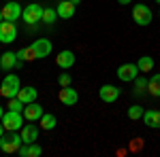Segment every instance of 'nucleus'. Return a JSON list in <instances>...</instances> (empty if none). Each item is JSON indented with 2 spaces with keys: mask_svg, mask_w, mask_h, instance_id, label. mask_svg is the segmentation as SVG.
<instances>
[{
  "mask_svg": "<svg viewBox=\"0 0 160 157\" xmlns=\"http://www.w3.org/2000/svg\"><path fill=\"white\" fill-rule=\"evenodd\" d=\"M19 89H22V83H19V76L17 74H7L4 76V81L0 85V96L2 98H15L19 94Z\"/></svg>",
  "mask_w": 160,
  "mask_h": 157,
  "instance_id": "1",
  "label": "nucleus"
},
{
  "mask_svg": "<svg viewBox=\"0 0 160 157\" xmlns=\"http://www.w3.org/2000/svg\"><path fill=\"white\" fill-rule=\"evenodd\" d=\"M0 123L4 125V130H7V132H19V130L24 127V117H22V113L7 110V113L2 115Z\"/></svg>",
  "mask_w": 160,
  "mask_h": 157,
  "instance_id": "2",
  "label": "nucleus"
},
{
  "mask_svg": "<svg viewBox=\"0 0 160 157\" xmlns=\"http://www.w3.org/2000/svg\"><path fill=\"white\" fill-rule=\"evenodd\" d=\"M22 145H24V140L19 132H11L9 136L0 138V151H4V153H15V151H19Z\"/></svg>",
  "mask_w": 160,
  "mask_h": 157,
  "instance_id": "3",
  "label": "nucleus"
},
{
  "mask_svg": "<svg viewBox=\"0 0 160 157\" xmlns=\"http://www.w3.org/2000/svg\"><path fill=\"white\" fill-rule=\"evenodd\" d=\"M152 17H154V15H152V11H149V7H145L143 2L132 7V19H135V24L149 25V24H152Z\"/></svg>",
  "mask_w": 160,
  "mask_h": 157,
  "instance_id": "4",
  "label": "nucleus"
},
{
  "mask_svg": "<svg viewBox=\"0 0 160 157\" xmlns=\"http://www.w3.org/2000/svg\"><path fill=\"white\" fill-rule=\"evenodd\" d=\"M17 38V25L13 24V21H7V19H2L0 21V43H4V45H9Z\"/></svg>",
  "mask_w": 160,
  "mask_h": 157,
  "instance_id": "5",
  "label": "nucleus"
},
{
  "mask_svg": "<svg viewBox=\"0 0 160 157\" xmlns=\"http://www.w3.org/2000/svg\"><path fill=\"white\" fill-rule=\"evenodd\" d=\"M137 76H139V66L137 64H122L118 68V79L124 83H132Z\"/></svg>",
  "mask_w": 160,
  "mask_h": 157,
  "instance_id": "6",
  "label": "nucleus"
},
{
  "mask_svg": "<svg viewBox=\"0 0 160 157\" xmlns=\"http://www.w3.org/2000/svg\"><path fill=\"white\" fill-rule=\"evenodd\" d=\"M22 4H17L15 0L11 2H4V7H2V17L7 19V21H17L19 17H22Z\"/></svg>",
  "mask_w": 160,
  "mask_h": 157,
  "instance_id": "7",
  "label": "nucleus"
},
{
  "mask_svg": "<svg viewBox=\"0 0 160 157\" xmlns=\"http://www.w3.org/2000/svg\"><path fill=\"white\" fill-rule=\"evenodd\" d=\"M22 15H24L26 24H38V21L43 19V9H41L38 4H28Z\"/></svg>",
  "mask_w": 160,
  "mask_h": 157,
  "instance_id": "8",
  "label": "nucleus"
},
{
  "mask_svg": "<svg viewBox=\"0 0 160 157\" xmlns=\"http://www.w3.org/2000/svg\"><path fill=\"white\" fill-rule=\"evenodd\" d=\"M58 100H60V104H64V106H75V104H77V100H79V94H77L73 87L68 85V87H62V89H60Z\"/></svg>",
  "mask_w": 160,
  "mask_h": 157,
  "instance_id": "9",
  "label": "nucleus"
},
{
  "mask_svg": "<svg viewBox=\"0 0 160 157\" xmlns=\"http://www.w3.org/2000/svg\"><path fill=\"white\" fill-rule=\"evenodd\" d=\"M98 96L102 102H115L118 98H120V87H115V85H102L98 89Z\"/></svg>",
  "mask_w": 160,
  "mask_h": 157,
  "instance_id": "10",
  "label": "nucleus"
},
{
  "mask_svg": "<svg viewBox=\"0 0 160 157\" xmlns=\"http://www.w3.org/2000/svg\"><path fill=\"white\" fill-rule=\"evenodd\" d=\"M43 117V106L37 104V102H30V104H26L24 109V119L26 121H38Z\"/></svg>",
  "mask_w": 160,
  "mask_h": 157,
  "instance_id": "11",
  "label": "nucleus"
},
{
  "mask_svg": "<svg viewBox=\"0 0 160 157\" xmlns=\"http://www.w3.org/2000/svg\"><path fill=\"white\" fill-rule=\"evenodd\" d=\"M56 64H58V68H62V70H68L71 66H75V53L73 51H60L58 53V58H56Z\"/></svg>",
  "mask_w": 160,
  "mask_h": 157,
  "instance_id": "12",
  "label": "nucleus"
},
{
  "mask_svg": "<svg viewBox=\"0 0 160 157\" xmlns=\"http://www.w3.org/2000/svg\"><path fill=\"white\" fill-rule=\"evenodd\" d=\"M19 134H22L24 145H32V142H37V138H38V127L37 125H24L19 130Z\"/></svg>",
  "mask_w": 160,
  "mask_h": 157,
  "instance_id": "13",
  "label": "nucleus"
},
{
  "mask_svg": "<svg viewBox=\"0 0 160 157\" xmlns=\"http://www.w3.org/2000/svg\"><path fill=\"white\" fill-rule=\"evenodd\" d=\"M32 47H34V51H37V58H47L51 53V40H47V38H41V40H34L32 43Z\"/></svg>",
  "mask_w": 160,
  "mask_h": 157,
  "instance_id": "14",
  "label": "nucleus"
},
{
  "mask_svg": "<svg viewBox=\"0 0 160 157\" xmlns=\"http://www.w3.org/2000/svg\"><path fill=\"white\" fill-rule=\"evenodd\" d=\"M58 17H62V19H71L75 15V4L71 2V0H62V2H58Z\"/></svg>",
  "mask_w": 160,
  "mask_h": 157,
  "instance_id": "15",
  "label": "nucleus"
},
{
  "mask_svg": "<svg viewBox=\"0 0 160 157\" xmlns=\"http://www.w3.org/2000/svg\"><path fill=\"white\" fill-rule=\"evenodd\" d=\"M17 53H13V51H7V53H2L0 55V68L2 70H11V68H15V64H17Z\"/></svg>",
  "mask_w": 160,
  "mask_h": 157,
  "instance_id": "16",
  "label": "nucleus"
},
{
  "mask_svg": "<svg viewBox=\"0 0 160 157\" xmlns=\"http://www.w3.org/2000/svg\"><path fill=\"white\" fill-rule=\"evenodd\" d=\"M143 121H145L148 127L158 130L160 127V110H145V113H143Z\"/></svg>",
  "mask_w": 160,
  "mask_h": 157,
  "instance_id": "17",
  "label": "nucleus"
},
{
  "mask_svg": "<svg viewBox=\"0 0 160 157\" xmlns=\"http://www.w3.org/2000/svg\"><path fill=\"white\" fill-rule=\"evenodd\" d=\"M37 96H38V91L32 87V85H28V87H24V89H19V94H17V98H19L24 104L37 102Z\"/></svg>",
  "mask_w": 160,
  "mask_h": 157,
  "instance_id": "18",
  "label": "nucleus"
},
{
  "mask_svg": "<svg viewBox=\"0 0 160 157\" xmlns=\"http://www.w3.org/2000/svg\"><path fill=\"white\" fill-rule=\"evenodd\" d=\"M17 58H19L22 62H34V60H38V58H37V51H34L32 45H30V47L19 49V51H17Z\"/></svg>",
  "mask_w": 160,
  "mask_h": 157,
  "instance_id": "19",
  "label": "nucleus"
},
{
  "mask_svg": "<svg viewBox=\"0 0 160 157\" xmlns=\"http://www.w3.org/2000/svg\"><path fill=\"white\" fill-rule=\"evenodd\" d=\"M58 125V121H56V115H51V113H43V117H41V130H53Z\"/></svg>",
  "mask_w": 160,
  "mask_h": 157,
  "instance_id": "20",
  "label": "nucleus"
},
{
  "mask_svg": "<svg viewBox=\"0 0 160 157\" xmlns=\"http://www.w3.org/2000/svg\"><path fill=\"white\" fill-rule=\"evenodd\" d=\"M137 66H139V72H152L154 70V58H149V55H143V58H139L137 62Z\"/></svg>",
  "mask_w": 160,
  "mask_h": 157,
  "instance_id": "21",
  "label": "nucleus"
},
{
  "mask_svg": "<svg viewBox=\"0 0 160 157\" xmlns=\"http://www.w3.org/2000/svg\"><path fill=\"white\" fill-rule=\"evenodd\" d=\"M148 91L154 98H160V74H154L148 81Z\"/></svg>",
  "mask_w": 160,
  "mask_h": 157,
  "instance_id": "22",
  "label": "nucleus"
},
{
  "mask_svg": "<svg viewBox=\"0 0 160 157\" xmlns=\"http://www.w3.org/2000/svg\"><path fill=\"white\" fill-rule=\"evenodd\" d=\"M7 109L9 110H15V113H24V109H26V104L19 100V98L15 96V98H9V104H7Z\"/></svg>",
  "mask_w": 160,
  "mask_h": 157,
  "instance_id": "23",
  "label": "nucleus"
},
{
  "mask_svg": "<svg viewBox=\"0 0 160 157\" xmlns=\"http://www.w3.org/2000/svg\"><path fill=\"white\" fill-rule=\"evenodd\" d=\"M58 19V11L56 9H43V21L45 24H56Z\"/></svg>",
  "mask_w": 160,
  "mask_h": 157,
  "instance_id": "24",
  "label": "nucleus"
},
{
  "mask_svg": "<svg viewBox=\"0 0 160 157\" xmlns=\"http://www.w3.org/2000/svg\"><path fill=\"white\" fill-rule=\"evenodd\" d=\"M128 117H130L132 121L141 119V117H143V106H139V104H135V106H130V109H128Z\"/></svg>",
  "mask_w": 160,
  "mask_h": 157,
  "instance_id": "25",
  "label": "nucleus"
},
{
  "mask_svg": "<svg viewBox=\"0 0 160 157\" xmlns=\"http://www.w3.org/2000/svg\"><path fill=\"white\" fill-rule=\"evenodd\" d=\"M132 83H135V94H143V91L148 89V81H145V79H141V76H137Z\"/></svg>",
  "mask_w": 160,
  "mask_h": 157,
  "instance_id": "26",
  "label": "nucleus"
},
{
  "mask_svg": "<svg viewBox=\"0 0 160 157\" xmlns=\"http://www.w3.org/2000/svg\"><path fill=\"white\" fill-rule=\"evenodd\" d=\"M41 155V146L37 142H32V145H28V157H38Z\"/></svg>",
  "mask_w": 160,
  "mask_h": 157,
  "instance_id": "27",
  "label": "nucleus"
},
{
  "mask_svg": "<svg viewBox=\"0 0 160 157\" xmlns=\"http://www.w3.org/2000/svg\"><path fill=\"white\" fill-rule=\"evenodd\" d=\"M71 81H73V79H71V74H66V72L58 76V85H60V87H68Z\"/></svg>",
  "mask_w": 160,
  "mask_h": 157,
  "instance_id": "28",
  "label": "nucleus"
},
{
  "mask_svg": "<svg viewBox=\"0 0 160 157\" xmlns=\"http://www.w3.org/2000/svg\"><path fill=\"white\" fill-rule=\"evenodd\" d=\"M17 153H19L22 157H28V145H22V146H19V151H17Z\"/></svg>",
  "mask_w": 160,
  "mask_h": 157,
  "instance_id": "29",
  "label": "nucleus"
},
{
  "mask_svg": "<svg viewBox=\"0 0 160 157\" xmlns=\"http://www.w3.org/2000/svg\"><path fill=\"white\" fill-rule=\"evenodd\" d=\"M141 145H143V140H141V138H137V140H132V146H130V149H132V151H137Z\"/></svg>",
  "mask_w": 160,
  "mask_h": 157,
  "instance_id": "30",
  "label": "nucleus"
},
{
  "mask_svg": "<svg viewBox=\"0 0 160 157\" xmlns=\"http://www.w3.org/2000/svg\"><path fill=\"white\" fill-rule=\"evenodd\" d=\"M120 4H130V0H118Z\"/></svg>",
  "mask_w": 160,
  "mask_h": 157,
  "instance_id": "31",
  "label": "nucleus"
},
{
  "mask_svg": "<svg viewBox=\"0 0 160 157\" xmlns=\"http://www.w3.org/2000/svg\"><path fill=\"white\" fill-rule=\"evenodd\" d=\"M2 132H4V125L0 123V138H2Z\"/></svg>",
  "mask_w": 160,
  "mask_h": 157,
  "instance_id": "32",
  "label": "nucleus"
},
{
  "mask_svg": "<svg viewBox=\"0 0 160 157\" xmlns=\"http://www.w3.org/2000/svg\"><path fill=\"white\" fill-rule=\"evenodd\" d=\"M71 2H73L75 7H77V4H79V2H81V0H71Z\"/></svg>",
  "mask_w": 160,
  "mask_h": 157,
  "instance_id": "33",
  "label": "nucleus"
},
{
  "mask_svg": "<svg viewBox=\"0 0 160 157\" xmlns=\"http://www.w3.org/2000/svg\"><path fill=\"white\" fill-rule=\"evenodd\" d=\"M2 115H4V110H2V106H0V119H2Z\"/></svg>",
  "mask_w": 160,
  "mask_h": 157,
  "instance_id": "34",
  "label": "nucleus"
},
{
  "mask_svg": "<svg viewBox=\"0 0 160 157\" xmlns=\"http://www.w3.org/2000/svg\"><path fill=\"white\" fill-rule=\"evenodd\" d=\"M2 19H4V17H2V9H0V21H2Z\"/></svg>",
  "mask_w": 160,
  "mask_h": 157,
  "instance_id": "35",
  "label": "nucleus"
},
{
  "mask_svg": "<svg viewBox=\"0 0 160 157\" xmlns=\"http://www.w3.org/2000/svg\"><path fill=\"white\" fill-rule=\"evenodd\" d=\"M4 2H11V0H4Z\"/></svg>",
  "mask_w": 160,
  "mask_h": 157,
  "instance_id": "36",
  "label": "nucleus"
},
{
  "mask_svg": "<svg viewBox=\"0 0 160 157\" xmlns=\"http://www.w3.org/2000/svg\"><path fill=\"white\" fill-rule=\"evenodd\" d=\"M156 2H158V4H160V0H156Z\"/></svg>",
  "mask_w": 160,
  "mask_h": 157,
  "instance_id": "37",
  "label": "nucleus"
}]
</instances>
